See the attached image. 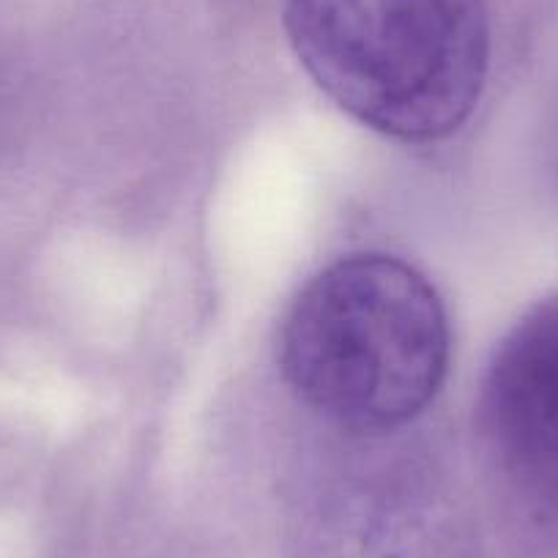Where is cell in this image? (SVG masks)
<instances>
[{
  "mask_svg": "<svg viewBox=\"0 0 558 558\" xmlns=\"http://www.w3.org/2000/svg\"><path fill=\"white\" fill-rule=\"evenodd\" d=\"M452 353L430 279L395 255L359 252L310 279L279 335L293 395L342 430L386 436L441 391Z\"/></svg>",
  "mask_w": 558,
  "mask_h": 558,
  "instance_id": "obj_1",
  "label": "cell"
},
{
  "mask_svg": "<svg viewBox=\"0 0 558 558\" xmlns=\"http://www.w3.org/2000/svg\"><path fill=\"white\" fill-rule=\"evenodd\" d=\"M282 23L313 83L400 143L454 134L485 90V0H286Z\"/></svg>",
  "mask_w": 558,
  "mask_h": 558,
  "instance_id": "obj_2",
  "label": "cell"
},
{
  "mask_svg": "<svg viewBox=\"0 0 558 558\" xmlns=\"http://www.w3.org/2000/svg\"><path fill=\"white\" fill-rule=\"evenodd\" d=\"M476 411L509 490L558 523V293L534 304L498 342Z\"/></svg>",
  "mask_w": 558,
  "mask_h": 558,
  "instance_id": "obj_3",
  "label": "cell"
}]
</instances>
